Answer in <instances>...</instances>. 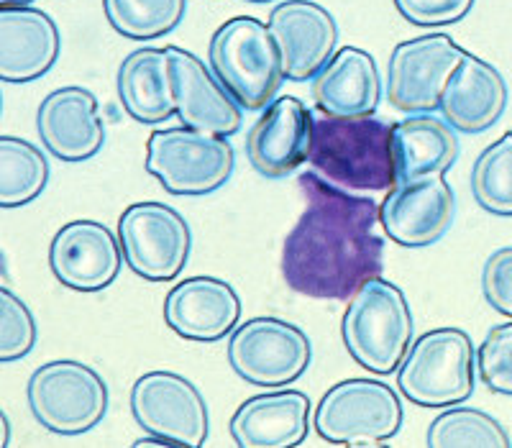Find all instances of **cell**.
Listing matches in <instances>:
<instances>
[{
    "instance_id": "6da1fadb",
    "label": "cell",
    "mask_w": 512,
    "mask_h": 448,
    "mask_svg": "<svg viewBox=\"0 0 512 448\" xmlns=\"http://www.w3.org/2000/svg\"><path fill=\"white\" fill-rule=\"evenodd\" d=\"M305 210L285 239L282 277L297 295L349 300L384 262L379 205L351 195L308 169L300 175Z\"/></svg>"
},
{
    "instance_id": "7a4b0ae2",
    "label": "cell",
    "mask_w": 512,
    "mask_h": 448,
    "mask_svg": "<svg viewBox=\"0 0 512 448\" xmlns=\"http://www.w3.org/2000/svg\"><path fill=\"white\" fill-rule=\"evenodd\" d=\"M308 164L323 180L349 192H384L400 182L392 126L374 116L315 118Z\"/></svg>"
},
{
    "instance_id": "3957f363",
    "label": "cell",
    "mask_w": 512,
    "mask_h": 448,
    "mask_svg": "<svg viewBox=\"0 0 512 448\" xmlns=\"http://www.w3.org/2000/svg\"><path fill=\"white\" fill-rule=\"evenodd\" d=\"M415 320L408 297L395 282L372 277L349 297L341 338L351 359L367 372L392 374L413 346Z\"/></svg>"
},
{
    "instance_id": "277c9868",
    "label": "cell",
    "mask_w": 512,
    "mask_h": 448,
    "mask_svg": "<svg viewBox=\"0 0 512 448\" xmlns=\"http://www.w3.org/2000/svg\"><path fill=\"white\" fill-rule=\"evenodd\" d=\"M210 70L246 111H262L277 98L285 77L282 54L269 24L254 16L228 18L208 44Z\"/></svg>"
},
{
    "instance_id": "5b68a950",
    "label": "cell",
    "mask_w": 512,
    "mask_h": 448,
    "mask_svg": "<svg viewBox=\"0 0 512 448\" xmlns=\"http://www.w3.org/2000/svg\"><path fill=\"white\" fill-rule=\"evenodd\" d=\"M477 349L461 328H433L410 346L397 369V387L420 408H448L474 395Z\"/></svg>"
},
{
    "instance_id": "8992f818",
    "label": "cell",
    "mask_w": 512,
    "mask_h": 448,
    "mask_svg": "<svg viewBox=\"0 0 512 448\" xmlns=\"http://www.w3.org/2000/svg\"><path fill=\"white\" fill-rule=\"evenodd\" d=\"M236 152L228 136L192 126L157 128L146 144V172L157 177L172 195H210L233 175Z\"/></svg>"
},
{
    "instance_id": "52a82bcc",
    "label": "cell",
    "mask_w": 512,
    "mask_h": 448,
    "mask_svg": "<svg viewBox=\"0 0 512 448\" xmlns=\"http://www.w3.org/2000/svg\"><path fill=\"white\" fill-rule=\"evenodd\" d=\"M36 423L54 436H85L105 418L111 392L93 367L75 359L41 364L26 387Z\"/></svg>"
},
{
    "instance_id": "ba28073f",
    "label": "cell",
    "mask_w": 512,
    "mask_h": 448,
    "mask_svg": "<svg viewBox=\"0 0 512 448\" xmlns=\"http://www.w3.org/2000/svg\"><path fill=\"white\" fill-rule=\"evenodd\" d=\"M402 402L390 384L379 379H344L320 397L313 428L336 446H379L402 428Z\"/></svg>"
},
{
    "instance_id": "9c48e42d",
    "label": "cell",
    "mask_w": 512,
    "mask_h": 448,
    "mask_svg": "<svg viewBox=\"0 0 512 448\" xmlns=\"http://www.w3.org/2000/svg\"><path fill=\"white\" fill-rule=\"evenodd\" d=\"M310 361L313 344L308 333L274 315L246 320L228 341L231 369L256 387H287L308 372Z\"/></svg>"
},
{
    "instance_id": "30bf717a",
    "label": "cell",
    "mask_w": 512,
    "mask_h": 448,
    "mask_svg": "<svg viewBox=\"0 0 512 448\" xmlns=\"http://www.w3.org/2000/svg\"><path fill=\"white\" fill-rule=\"evenodd\" d=\"M118 241L128 269L146 282H169L187 267L192 231L180 210L144 200L118 218Z\"/></svg>"
},
{
    "instance_id": "8fae6325",
    "label": "cell",
    "mask_w": 512,
    "mask_h": 448,
    "mask_svg": "<svg viewBox=\"0 0 512 448\" xmlns=\"http://www.w3.org/2000/svg\"><path fill=\"white\" fill-rule=\"evenodd\" d=\"M131 413L146 433L172 446L200 448L210 436L203 392L187 377L167 369H154L136 379L131 387Z\"/></svg>"
},
{
    "instance_id": "7c38bea8",
    "label": "cell",
    "mask_w": 512,
    "mask_h": 448,
    "mask_svg": "<svg viewBox=\"0 0 512 448\" xmlns=\"http://www.w3.org/2000/svg\"><path fill=\"white\" fill-rule=\"evenodd\" d=\"M466 49L446 34L400 41L387 64V98L402 113H433L443 90L466 57Z\"/></svg>"
},
{
    "instance_id": "4fadbf2b",
    "label": "cell",
    "mask_w": 512,
    "mask_h": 448,
    "mask_svg": "<svg viewBox=\"0 0 512 448\" xmlns=\"http://www.w3.org/2000/svg\"><path fill=\"white\" fill-rule=\"evenodd\" d=\"M454 218L456 192L443 175L397 182L379 205L384 233L405 249H425L441 241Z\"/></svg>"
},
{
    "instance_id": "5bb4252c",
    "label": "cell",
    "mask_w": 512,
    "mask_h": 448,
    "mask_svg": "<svg viewBox=\"0 0 512 448\" xmlns=\"http://www.w3.org/2000/svg\"><path fill=\"white\" fill-rule=\"evenodd\" d=\"M123 249L116 233L100 221L80 218L54 233L49 267L59 285L75 292H103L118 280Z\"/></svg>"
},
{
    "instance_id": "9a60e30c",
    "label": "cell",
    "mask_w": 512,
    "mask_h": 448,
    "mask_svg": "<svg viewBox=\"0 0 512 448\" xmlns=\"http://www.w3.org/2000/svg\"><path fill=\"white\" fill-rule=\"evenodd\" d=\"M313 113L295 95L274 98L246 136V157L267 180H280L308 162L313 144Z\"/></svg>"
},
{
    "instance_id": "2e32d148",
    "label": "cell",
    "mask_w": 512,
    "mask_h": 448,
    "mask_svg": "<svg viewBox=\"0 0 512 448\" xmlns=\"http://www.w3.org/2000/svg\"><path fill=\"white\" fill-rule=\"evenodd\" d=\"M36 131L41 144L59 162H88L105 144L98 98L82 85L52 90L36 108Z\"/></svg>"
},
{
    "instance_id": "e0dca14e",
    "label": "cell",
    "mask_w": 512,
    "mask_h": 448,
    "mask_svg": "<svg viewBox=\"0 0 512 448\" xmlns=\"http://www.w3.org/2000/svg\"><path fill=\"white\" fill-rule=\"evenodd\" d=\"M267 24L280 47L285 77L292 82L313 80L338 52L336 18L315 0H285L272 8Z\"/></svg>"
},
{
    "instance_id": "ac0fdd59",
    "label": "cell",
    "mask_w": 512,
    "mask_h": 448,
    "mask_svg": "<svg viewBox=\"0 0 512 448\" xmlns=\"http://www.w3.org/2000/svg\"><path fill=\"white\" fill-rule=\"evenodd\" d=\"M169 57V75L175 90L177 116L185 126L218 136L239 134L244 126L239 100L208 70L200 57L180 47H164Z\"/></svg>"
},
{
    "instance_id": "d6986e66",
    "label": "cell",
    "mask_w": 512,
    "mask_h": 448,
    "mask_svg": "<svg viewBox=\"0 0 512 448\" xmlns=\"http://www.w3.org/2000/svg\"><path fill=\"white\" fill-rule=\"evenodd\" d=\"M239 320V292L221 277H187L164 297V323L187 341L216 344L236 331Z\"/></svg>"
},
{
    "instance_id": "ffe728a7",
    "label": "cell",
    "mask_w": 512,
    "mask_h": 448,
    "mask_svg": "<svg viewBox=\"0 0 512 448\" xmlns=\"http://www.w3.org/2000/svg\"><path fill=\"white\" fill-rule=\"evenodd\" d=\"M62 34L49 13L34 6L0 8V80L26 85L59 59Z\"/></svg>"
},
{
    "instance_id": "44dd1931",
    "label": "cell",
    "mask_w": 512,
    "mask_h": 448,
    "mask_svg": "<svg viewBox=\"0 0 512 448\" xmlns=\"http://www.w3.org/2000/svg\"><path fill=\"white\" fill-rule=\"evenodd\" d=\"M310 400L305 392L274 387L249 397L231 418V438L241 448H292L310 433Z\"/></svg>"
},
{
    "instance_id": "7402d4cb",
    "label": "cell",
    "mask_w": 512,
    "mask_h": 448,
    "mask_svg": "<svg viewBox=\"0 0 512 448\" xmlns=\"http://www.w3.org/2000/svg\"><path fill=\"white\" fill-rule=\"evenodd\" d=\"M313 100L326 116H374L382 100V77L367 49L341 47L313 77Z\"/></svg>"
},
{
    "instance_id": "603a6c76",
    "label": "cell",
    "mask_w": 512,
    "mask_h": 448,
    "mask_svg": "<svg viewBox=\"0 0 512 448\" xmlns=\"http://www.w3.org/2000/svg\"><path fill=\"white\" fill-rule=\"evenodd\" d=\"M507 100V82L495 64L466 54L443 90L441 113L461 134H482L500 121Z\"/></svg>"
},
{
    "instance_id": "cb8c5ba5",
    "label": "cell",
    "mask_w": 512,
    "mask_h": 448,
    "mask_svg": "<svg viewBox=\"0 0 512 448\" xmlns=\"http://www.w3.org/2000/svg\"><path fill=\"white\" fill-rule=\"evenodd\" d=\"M392 152H395L400 182L420 177L446 175L459 159L461 144L456 128L433 113H415L392 123Z\"/></svg>"
},
{
    "instance_id": "d4e9b609",
    "label": "cell",
    "mask_w": 512,
    "mask_h": 448,
    "mask_svg": "<svg viewBox=\"0 0 512 448\" xmlns=\"http://www.w3.org/2000/svg\"><path fill=\"white\" fill-rule=\"evenodd\" d=\"M123 111L134 121L157 126L177 116L167 49L141 47L128 54L116 75Z\"/></svg>"
},
{
    "instance_id": "484cf974",
    "label": "cell",
    "mask_w": 512,
    "mask_h": 448,
    "mask_svg": "<svg viewBox=\"0 0 512 448\" xmlns=\"http://www.w3.org/2000/svg\"><path fill=\"white\" fill-rule=\"evenodd\" d=\"M49 162L39 146L0 136V208H21L47 190Z\"/></svg>"
},
{
    "instance_id": "4316f807",
    "label": "cell",
    "mask_w": 512,
    "mask_h": 448,
    "mask_svg": "<svg viewBox=\"0 0 512 448\" xmlns=\"http://www.w3.org/2000/svg\"><path fill=\"white\" fill-rule=\"evenodd\" d=\"M425 443L431 448H510L505 425L495 415L469 405H448L431 423Z\"/></svg>"
},
{
    "instance_id": "83f0119b",
    "label": "cell",
    "mask_w": 512,
    "mask_h": 448,
    "mask_svg": "<svg viewBox=\"0 0 512 448\" xmlns=\"http://www.w3.org/2000/svg\"><path fill=\"white\" fill-rule=\"evenodd\" d=\"M103 13L116 34L131 41H154L182 24L187 0H103Z\"/></svg>"
},
{
    "instance_id": "f1b7e54d",
    "label": "cell",
    "mask_w": 512,
    "mask_h": 448,
    "mask_svg": "<svg viewBox=\"0 0 512 448\" xmlns=\"http://www.w3.org/2000/svg\"><path fill=\"white\" fill-rule=\"evenodd\" d=\"M469 180L479 208L492 216L512 218V131L479 154Z\"/></svg>"
},
{
    "instance_id": "f546056e",
    "label": "cell",
    "mask_w": 512,
    "mask_h": 448,
    "mask_svg": "<svg viewBox=\"0 0 512 448\" xmlns=\"http://www.w3.org/2000/svg\"><path fill=\"white\" fill-rule=\"evenodd\" d=\"M34 346V313L11 287H0V361L11 364L16 359H24Z\"/></svg>"
},
{
    "instance_id": "4dcf8cb0",
    "label": "cell",
    "mask_w": 512,
    "mask_h": 448,
    "mask_svg": "<svg viewBox=\"0 0 512 448\" xmlns=\"http://www.w3.org/2000/svg\"><path fill=\"white\" fill-rule=\"evenodd\" d=\"M477 369L487 390L512 397V323L495 326L477 349Z\"/></svg>"
},
{
    "instance_id": "1f68e13d",
    "label": "cell",
    "mask_w": 512,
    "mask_h": 448,
    "mask_svg": "<svg viewBox=\"0 0 512 448\" xmlns=\"http://www.w3.org/2000/svg\"><path fill=\"white\" fill-rule=\"evenodd\" d=\"M392 3L408 24L438 29L464 21L477 0H392Z\"/></svg>"
},
{
    "instance_id": "d6a6232c",
    "label": "cell",
    "mask_w": 512,
    "mask_h": 448,
    "mask_svg": "<svg viewBox=\"0 0 512 448\" xmlns=\"http://www.w3.org/2000/svg\"><path fill=\"white\" fill-rule=\"evenodd\" d=\"M482 295L492 310L512 318V246L492 251L482 269Z\"/></svg>"
},
{
    "instance_id": "836d02e7",
    "label": "cell",
    "mask_w": 512,
    "mask_h": 448,
    "mask_svg": "<svg viewBox=\"0 0 512 448\" xmlns=\"http://www.w3.org/2000/svg\"><path fill=\"white\" fill-rule=\"evenodd\" d=\"M8 441H11V423L6 413H0V448H6Z\"/></svg>"
},
{
    "instance_id": "e575fe53",
    "label": "cell",
    "mask_w": 512,
    "mask_h": 448,
    "mask_svg": "<svg viewBox=\"0 0 512 448\" xmlns=\"http://www.w3.org/2000/svg\"><path fill=\"white\" fill-rule=\"evenodd\" d=\"M36 0H0V6H31Z\"/></svg>"
},
{
    "instance_id": "d590c367",
    "label": "cell",
    "mask_w": 512,
    "mask_h": 448,
    "mask_svg": "<svg viewBox=\"0 0 512 448\" xmlns=\"http://www.w3.org/2000/svg\"><path fill=\"white\" fill-rule=\"evenodd\" d=\"M246 3H256V6H262V3H274V0H246Z\"/></svg>"
}]
</instances>
